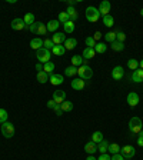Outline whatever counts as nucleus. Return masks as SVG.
Returning <instances> with one entry per match:
<instances>
[{
	"label": "nucleus",
	"mask_w": 143,
	"mask_h": 160,
	"mask_svg": "<svg viewBox=\"0 0 143 160\" xmlns=\"http://www.w3.org/2000/svg\"><path fill=\"white\" fill-rule=\"evenodd\" d=\"M56 102H54V100H53V99H52V100H49V102H47V107H49V109H54V106H56Z\"/></svg>",
	"instance_id": "49530a36"
},
{
	"label": "nucleus",
	"mask_w": 143,
	"mask_h": 160,
	"mask_svg": "<svg viewBox=\"0 0 143 160\" xmlns=\"http://www.w3.org/2000/svg\"><path fill=\"white\" fill-rule=\"evenodd\" d=\"M94 54H96V52H94V49H90V47H86L84 50H83V57L87 60H90L94 57Z\"/></svg>",
	"instance_id": "5701e85b"
},
{
	"label": "nucleus",
	"mask_w": 143,
	"mask_h": 160,
	"mask_svg": "<svg viewBox=\"0 0 143 160\" xmlns=\"http://www.w3.org/2000/svg\"><path fill=\"white\" fill-rule=\"evenodd\" d=\"M83 64V57L79 56V54H76V56L72 57V66L75 67H80Z\"/></svg>",
	"instance_id": "c85d7f7f"
},
{
	"label": "nucleus",
	"mask_w": 143,
	"mask_h": 160,
	"mask_svg": "<svg viewBox=\"0 0 143 160\" xmlns=\"http://www.w3.org/2000/svg\"><path fill=\"white\" fill-rule=\"evenodd\" d=\"M36 70H37V71H41V70H43V64H41V63H37V64H36Z\"/></svg>",
	"instance_id": "8fccbe9b"
},
{
	"label": "nucleus",
	"mask_w": 143,
	"mask_h": 160,
	"mask_svg": "<svg viewBox=\"0 0 143 160\" xmlns=\"http://www.w3.org/2000/svg\"><path fill=\"white\" fill-rule=\"evenodd\" d=\"M137 145H139L140 147H143V139L142 137H137Z\"/></svg>",
	"instance_id": "3c124183"
},
{
	"label": "nucleus",
	"mask_w": 143,
	"mask_h": 160,
	"mask_svg": "<svg viewBox=\"0 0 143 160\" xmlns=\"http://www.w3.org/2000/svg\"><path fill=\"white\" fill-rule=\"evenodd\" d=\"M60 107H62V110H63V113L64 112H72V110H73V103L69 102V100H64L63 103L60 104Z\"/></svg>",
	"instance_id": "7c9ffc66"
},
{
	"label": "nucleus",
	"mask_w": 143,
	"mask_h": 160,
	"mask_svg": "<svg viewBox=\"0 0 143 160\" xmlns=\"http://www.w3.org/2000/svg\"><path fill=\"white\" fill-rule=\"evenodd\" d=\"M106 49H107L106 43H102V41H99V43H96V46H94V52L99 53V54H103V53L106 52Z\"/></svg>",
	"instance_id": "bb28decb"
},
{
	"label": "nucleus",
	"mask_w": 143,
	"mask_h": 160,
	"mask_svg": "<svg viewBox=\"0 0 143 160\" xmlns=\"http://www.w3.org/2000/svg\"><path fill=\"white\" fill-rule=\"evenodd\" d=\"M110 160H124V157L122 156L120 153H117V154H113V156L110 157Z\"/></svg>",
	"instance_id": "a18cd8bd"
},
{
	"label": "nucleus",
	"mask_w": 143,
	"mask_h": 160,
	"mask_svg": "<svg viewBox=\"0 0 143 160\" xmlns=\"http://www.w3.org/2000/svg\"><path fill=\"white\" fill-rule=\"evenodd\" d=\"M86 160H98V159H96V157H94L93 154H89V156H87V159H86Z\"/></svg>",
	"instance_id": "603ef678"
},
{
	"label": "nucleus",
	"mask_w": 143,
	"mask_h": 160,
	"mask_svg": "<svg viewBox=\"0 0 143 160\" xmlns=\"http://www.w3.org/2000/svg\"><path fill=\"white\" fill-rule=\"evenodd\" d=\"M86 86V83H84V80L83 79H73L72 80V89L75 90H83V87Z\"/></svg>",
	"instance_id": "4468645a"
},
{
	"label": "nucleus",
	"mask_w": 143,
	"mask_h": 160,
	"mask_svg": "<svg viewBox=\"0 0 143 160\" xmlns=\"http://www.w3.org/2000/svg\"><path fill=\"white\" fill-rule=\"evenodd\" d=\"M110 47H112L115 52H122V50H124V43L115 40L113 43H110Z\"/></svg>",
	"instance_id": "b1692460"
},
{
	"label": "nucleus",
	"mask_w": 143,
	"mask_h": 160,
	"mask_svg": "<svg viewBox=\"0 0 143 160\" xmlns=\"http://www.w3.org/2000/svg\"><path fill=\"white\" fill-rule=\"evenodd\" d=\"M139 137H142V139H143V130H140V133H139Z\"/></svg>",
	"instance_id": "5fc2aeb1"
},
{
	"label": "nucleus",
	"mask_w": 143,
	"mask_h": 160,
	"mask_svg": "<svg viewBox=\"0 0 143 160\" xmlns=\"http://www.w3.org/2000/svg\"><path fill=\"white\" fill-rule=\"evenodd\" d=\"M36 57H37V62L39 63H47V62H50V57H52V52L50 50H47V49L41 47L39 49V50H36Z\"/></svg>",
	"instance_id": "f03ea898"
},
{
	"label": "nucleus",
	"mask_w": 143,
	"mask_h": 160,
	"mask_svg": "<svg viewBox=\"0 0 143 160\" xmlns=\"http://www.w3.org/2000/svg\"><path fill=\"white\" fill-rule=\"evenodd\" d=\"M86 46L90 49H94V46H96V40H94L92 36H89V37H86Z\"/></svg>",
	"instance_id": "79ce46f5"
},
{
	"label": "nucleus",
	"mask_w": 143,
	"mask_h": 160,
	"mask_svg": "<svg viewBox=\"0 0 143 160\" xmlns=\"http://www.w3.org/2000/svg\"><path fill=\"white\" fill-rule=\"evenodd\" d=\"M53 70H54V64L52 62H47V63L43 64V71H46L47 75H52Z\"/></svg>",
	"instance_id": "72a5a7b5"
},
{
	"label": "nucleus",
	"mask_w": 143,
	"mask_h": 160,
	"mask_svg": "<svg viewBox=\"0 0 143 160\" xmlns=\"http://www.w3.org/2000/svg\"><path fill=\"white\" fill-rule=\"evenodd\" d=\"M142 126H143V123L139 117H132L130 122H129V132L132 134H139L140 130H143Z\"/></svg>",
	"instance_id": "f257e3e1"
},
{
	"label": "nucleus",
	"mask_w": 143,
	"mask_h": 160,
	"mask_svg": "<svg viewBox=\"0 0 143 160\" xmlns=\"http://www.w3.org/2000/svg\"><path fill=\"white\" fill-rule=\"evenodd\" d=\"M128 67L129 69H132V70H136V69H139V62L136 59H129L128 60Z\"/></svg>",
	"instance_id": "e433bc0d"
},
{
	"label": "nucleus",
	"mask_w": 143,
	"mask_h": 160,
	"mask_svg": "<svg viewBox=\"0 0 143 160\" xmlns=\"http://www.w3.org/2000/svg\"><path fill=\"white\" fill-rule=\"evenodd\" d=\"M77 75H79V77L83 79V80H89V79L93 77V70H92L90 66L82 64L80 67H77Z\"/></svg>",
	"instance_id": "7ed1b4c3"
},
{
	"label": "nucleus",
	"mask_w": 143,
	"mask_h": 160,
	"mask_svg": "<svg viewBox=\"0 0 143 160\" xmlns=\"http://www.w3.org/2000/svg\"><path fill=\"white\" fill-rule=\"evenodd\" d=\"M59 26H60L59 20H50V22L46 24V27H47V32H52V33H56V30L59 29Z\"/></svg>",
	"instance_id": "6ab92c4d"
},
{
	"label": "nucleus",
	"mask_w": 143,
	"mask_h": 160,
	"mask_svg": "<svg viewBox=\"0 0 143 160\" xmlns=\"http://www.w3.org/2000/svg\"><path fill=\"white\" fill-rule=\"evenodd\" d=\"M66 13L69 15V19H70L72 22H76V20H77V17H79V13H77V10H76L75 7H67Z\"/></svg>",
	"instance_id": "412c9836"
},
{
	"label": "nucleus",
	"mask_w": 143,
	"mask_h": 160,
	"mask_svg": "<svg viewBox=\"0 0 143 160\" xmlns=\"http://www.w3.org/2000/svg\"><path fill=\"white\" fill-rule=\"evenodd\" d=\"M132 80L135 83H142L143 82V70L142 69H136V70H133Z\"/></svg>",
	"instance_id": "2eb2a0df"
},
{
	"label": "nucleus",
	"mask_w": 143,
	"mask_h": 160,
	"mask_svg": "<svg viewBox=\"0 0 143 160\" xmlns=\"http://www.w3.org/2000/svg\"><path fill=\"white\" fill-rule=\"evenodd\" d=\"M52 99L56 102L57 104H62L64 100H66V92H63V90H54Z\"/></svg>",
	"instance_id": "0eeeda50"
},
{
	"label": "nucleus",
	"mask_w": 143,
	"mask_h": 160,
	"mask_svg": "<svg viewBox=\"0 0 143 160\" xmlns=\"http://www.w3.org/2000/svg\"><path fill=\"white\" fill-rule=\"evenodd\" d=\"M64 75L67 76V77H73V76L77 75V67L75 66H69L64 69Z\"/></svg>",
	"instance_id": "a878e982"
},
{
	"label": "nucleus",
	"mask_w": 143,
	"mask_h": 160,
	"mask_svg": "<svg viewBox=\"0 0 143 160\" xmlns=\"http://www.w3.org/2000/svg\"><path fill=\"white\" fill-rule=\"evenodd\" d=\"M140 102V97L139 94L136 93V92H132V93H129L128 94V103L130 107H135V106H137Z\"/></svg>",
	"instance_id": "6e6552de"
},
{
	"label": "nucleus",
	"mask_w": 143,
	"mask_h": 160,
	"mask_svg": "<svg viewBox=\"0 0 143 160\" xmlns=\"http://www.w3.org/2000/svg\"><path fill=\"white\" fill-rule=\"evenodd\" d=\"M30 47L34 49V50H39V49H41V47H43V40H41V39H39V37H34L33 40L30 41Z\"/></svg>",
	"instance_id": "4be33fe9"
},
{
	"label": "nucleus",
	"mask_w": 143,
	"mask_h": 160,
	"mask_svg": "<svg viewBox=\"0 0 143 160\" xmlns=\"http://www.w3.org/2000/svg\"><path fill=\"white\" fill-rule=\"evenodd\" d=\"M103 139H105V137H103L102 132H94V133L92 134V141H94L96 145H99V143H100Z\"/></svg>",
	"instance_id": "2f4dec72"
},
{
	"label": "nucleus",
	"mask_w": 143,
	"mask_h": 160,
	"mask_svg": "<svg viewBox=\"0 0 143 160\" xmlns=\"http://www.w3.org/2000/svg\"><path fill=\"white\" fill-rule=\"evenodd\" d=\"M49 82L52 83L53 86H59L62 84V83L64 82V79L62 75H57V73H52V75L49 76Z\"/></svg>",
	"instance_id": "1a4fd4ad"
},
{
	"label": "nucleus",
	"mask_w": 143,
	"mask_h": 160,
	"mask_svg": "<svg viewBox=\"0 0 143 160\" xmlns=\"http://www.w3.org/2000/svg\"><path fill=\"white\" fill-rule=\"evenodd\" d=\"M57 20H59V23H63L64 24V23L69 22L70 19H69V15L66 13V11H60V13H59V19Z\"/></svg>",
	"instance_id": "4c0bfd02"
},
{
	"label": "nucleus",
	"mask_w": 143,
	"mask_h": 160,
	"mask_svg": "<svg viewBox=\"0 0 143 160\" xmlns=\"http://www.w3.org/2000/svg\"><path fill=\"white\" fill-rule=\"evenodd\" d=\"M23 22L26 23V26H32V24L36 22V20H34V15L33 13H27V15L23 17Z\"/></svg>",
	"instance_id": "c756f323"
},
{
	"label": "nucleus",
	"mask_w": 143,
	"mask_h": 160,
	"mask_svg": "<svg viewBox=\"0 0 143 160\" xmlns=\"http://www.w3.org/2000/svg\"><path fill=\"white\" fill-rule=\"evenodd\" d=\"M98 160H110V156L107 154V153H105V154H100Z\"/></svg>",
	"instance_id": "de8ad7c7"
},
{
	"label": "nucleus",
	"mask_w": 143,
	"mask_h": 160,
	"mask_svg": "<svg viewBox=\"0 0 143 160\" xmlns=\"http://www.w3.org/2000/svg\"><path fill=\"white\" fill-rule=\"evenodd\" d=\"M53 110H54V113H56L57 116H62V115H63V110H62L60 104H56V106H54V109H53Z\"/></svg>",
	"instance_id": "c03bdc74"
},
{
	"label": "nucleus",
	"mask_w": 143,
	"mask_h": 160,
	"mask_svg": "<svg viewBox=\"0 0 143 160\" xmlns=\"http://www.w3.org/2000/svg\"><path fill=\"white\" fill-rule=\"evenodd\" d=\"M7 117H9L7 112H6L4 109H0V124H3L4 122H7Z\"/></svg>",
	"instance_id": "a19ab883"
},
{
	"label": "nucleus",
	"mask_w": 143,
	"mask_h": 160,
	"mask_svg": "<svg viewBox=\"0 0 143 160\" xmlns=\"http://www.w3.org/2000/svg\"><path fill=\"white\" fill-rule=\"evenodd\" d=\"M105 39H106V41L113 43V41L116 40V32H109V33H106L105 34Z\"/></svg>",
	"instance_id": "ea45409f"
},
{
	"label": "nucleus",
	"mask_w": 143,
	"mask_h": 160,
	"mask_svg": "<svg viewBox=\"0 0 143 160\" xmlns=\"http://www.w3.org/2000/svg\"><path fill=\"white\" fill-rule=\"evenodd\" d=\"M63 27H64V33H73L75 32V22L69 20V22H66L63 24Z\"/></svg>",
	"instance_id": "cd10ccee"
},
{
	"label": "nucleus",
	"mask_w": 143,
	"mask_h": 160,
	"mask_svg": "<svg viewBox=\"0 0 143 160\" xmlns=\"http://www.w3.org/2000/svg\"><path fill=\"white\" fill-rule=\"evenodd\" d=\"M124 39H126V34H124L123 32H116V40L117 41H122V43H123Z\"/></svg>",
	"instance_id": "37998d69"
},
{
	"label": "nucleus",
	"mask_w": 143,
	"mask_h": 160,
	"mask_svg": "<svg viewBox=\"0 0 143 160\" xmlns=\"http://www.w3.org/2000/svg\"><path fill=\"white\" fill-rule=\"evenodd\" d=\"M110 11V3L107 2V0H105V2H102L100 3V6H99V13H100V16H107Z\"/></svg>",
	"instance_id": "ddd939ff"
},
{
	"label": "nucleus",
	"mask_w": 143,
	"mask_h": 160,
	"mask_svg": "<svg viewBox=\"0 0 143 160\" xmlns=\"http://www.w3.org/2000/svg\"><path fill=\"white\" fill-rule=\"evenodd\" d=\"M120 146L117 145V143H112V145L109 146V150H107V152H110L112 153V154H117V153H120Z\"/></svg>",
	"instance_id": "c9c22d12"
},
{
	"label": "nucleus",
	"mask_w": 143,
	"mask_h": 160,
	"mask_svg": "<svg viewBox=\"0 0 143 160\" xmlns=\"http://www.w3.org/2000/svg\"><path fill=\"white\" fill-rule=\"evenodd\" d=\"M63 46H64V49H66V50H73V49L77 46V40H76V39H73V37L66 39V40H64V43H63Z\"/></svg>",
	"instance_id": "a211bd4d"
},
{
	"label": "nucleus",
	"mask_w": 143,
	"mask_h": 160,
	"mask_svg": "<svg viewBox=\"0 0 143 160\" xmlns=\"http://www.w3.org/2000/svg\"><path fill=\"white\" fill-rule=\"evenodd\" d=\"M10 26H11V29L16 30V32H20V30H23L24 27H27L26 23L23 22V19H15L13 22H11Z\"/></svg>",
	"instance_id": "f8f14e48"
},
{
	"label": "nucleus",
	"mask_w": 143,
	"mask_h": 160,
	"mask_svg": "<svg viewBox=\"0 0 143 160\" xmlns=\"http://www.w3.org/2000/svg\"><path fill=\"white\" fill-rule=\"evenodd\" d=\"M140 16H143V9H142V10H140Z\"/></svg>",
	"instance_id": "6e6d98bb"
},
{
	"label": "nucleus",
	"mask_w": 143,
	"mask_h": 160,
	"mask_svg": "<svg viewBox=\"0 0 143 160\" xmlns=\"http://www.w3.org/2000/svg\"><path fill=\"white\" fill-rule=\"evenodd\" d=\"M86 19L92 23H96L99 19H100V13H99V9L96 7H87L86 9Z\"/></svg>",
	"instance_id": "20e7f679"
},
{
	"label": "nucleus",
	"mask_w": 143,
	"mask_h": 160,
	"mask_svg": "<svg viewBox=\"0 0 143 160\" xmlns=\"http://www.w3.org/2000/svg\"><path fill=\"white\" fill-rule=\"evenodd\" d=\"M103 24H105L106 27H112L113 24H115V19H113L110 15L105 16V17H103Z\"/></svg>",
	"instance_id": "f704fd0d"
},
{
	"label": "nucleus",
	"mask_w": 143,
	"mask_h": 160,
	"mask_svg": "<svg viewBox=\"0 0 143 160\" xmlns=\"http://www.w3.org/2000/svg\"><path fill=\"white\" fill-rule=\"evenodd\" d=\"M43 47L52 52V49L54 47V43L52 41V39H45V40H43Z\"/></svg>",
	"instance_id": "58836bf2"
},
{
	"label": "nucleus",
	"mask_w": 143,
	"mask_h": 160,
	"mask_svg": "<svg viewBox=\"0 0 143 160\" xmlns=\"http://www.w3.org/2000/svg\"><path fill=\"white\" fill-rule=\"evenodd\" d=\"M37 82L39 83H41V84H43V83H46V82H49V75H47V73H46V71H37Z\"/></svg>",
	"instance_id": "393cba45"
},
{
	"label": "nucleus",
	"mask_w": 143,
	"mask_h": 160,
	"mask_svg": "<svg viewBox=\"0 0 143 160\" xmlns=\"http://www.w3.org/2000/svg\"><path fill=\"white\" fill-rule=\"evenodd\" d=\"M135 153H136L135 152V147H133V146H129V145L120 149V154L124 157V159H129V160L135 156Z\"/></svg>",
	"instance_id": "423d86ee"
},
{
	"label": "nucleus",
	"mask_w": 143,
	"mask_h": 160,
	"mask_svg": "<svg viewBox=\"0 0 143 160\" xmlns=\"http://www.w3.org/2000/svg\"><path fill=\"white\" fill-rule=\"evenodd\" d=\"M123 76H124V69L122 66H116L112 70V77L115 80H120V79H123Z\"/></svg>",
	"instance_id": "9d476101"
},
{
	"label": "nucleus",
	"mask_w": 143,
	"mask_h": 160,
	"mask_svg": "<svg viewBox=\"0 0 143 160\" xmlns=\"http://www.w3.org/2000/svg\"><path fill=\"white\" fill-rule=\"evenodd\" d=\"M139 67H140V69H142V70H143V59L139 62Z\"/></svg>",
	"instance_id": "864d4df0"
},
{
	"label": "nucleus",
	"mask_w": 143,
	"mask_h": 160,
	"mask_svg": "<svg viewBox=\"0 0 143 160\" xmlns=\"http://www.w3.org/2000/svg\"><path fill=\"white\" fill-rule=\"evenodd\" d=\"M52 53L54 56H63L66 53V49H64L63 45H54V47L52 49Z\"/></svg>",
	"instance_id": "aec40b11"
},
{
	"label": "nucleus",
	"mask_w": 143,
	"mask_h": 160,
	"mask_svg": "<svg viewBox=\"0 0 143 160\" xmlns=\"http://www.w3.org/2000/svg\"><path fill=\"white\" fill-rule=\"evenodd\" d=\"M84 152H86L87 154H94V153L98 152V145H96L94 141H89V143L84 145Z\"/></svg>",
	"instance_id": "dca6fc26"
},
{
	"label": "nucleus",
	"mask_w": 143,
	"mask_h": 160,
	"mask_svg": "<svg viewBox=\"0 0 143 160\" xmlns=\"http://www.w3.org/2000/svg\"><path fill=\"white\" fill-rule=\"evenodd\" d=\"M102 36H103V34L100 33V32H96V33H94V36H93V39H94V40H100V39H102Z\"/></svg>",
	"instance_id": "09e8293b"
},
{
	"label": "nucleus",
	"mask_w": 143,
	"mask_h": 160,
	"mask_svg": "<svg viewBox=\"0 0 143 160\" xmlns=\"http://www.w3.org/2000/svg\"><path fill=\"white\" fill-rule=\"evenodd\" d=\"M64 40H66V34L60 33V32H56V33L52 36V41L54 45H63Z\"/></svg>",
	"instance_id": "9b49d317"
},
{
	"label": "nucleus",
	"mask_w": 143,
	"mask_h": 160,
	"mask_svg": "<svg viewBox=\"0 0 143 160\" xmlns=\"http://www.w3.org/2000/svg\"><path fill=\"white\" fill-rule=\"evenodd\" d=\"M36 34H40V36H45V34H47V27H46L45 23H40V22H39V24H37V32H36Z\"/></svg>",
	"instance_id": "473e14b6"
},
{
	"label": "nucleus",
	"mask_w": 143,
	"mask_h": 160,
	"mask_svg": "<svg viewBox=\"0 0 143 160\" xmlns=\"http://www.w3.org/2000/svg\"><path fill=\"white\" fill-rule=\"evenodd\" d=\"M0 130H2V133H3V136L6 139H10L15 136V126L9 122H4L2 124V127H0Z\"/></svg>",
	"instance_id": "39448f33"
},
{
	"label": "nucleus",
	"mask_w": 143,
	"mask_h": 160,
	"mask_svg": "<svg viewBox=\"0 0 143 160\" xmlns=\"http://www.w3.org/2000/svg\"><path fill=\"white\" fill-rule=\"evenodd\" d=\"M109 146H110L109 141L106 140V139H103L98 145V152H100V154H105V153H107V150H109Z\"/></svg>",
	"instance_id": "f3484780"
},
{
	"label": "nucleus",
	"mask_w": 143,
	"mask_h": 160,
	"mask_svg": "<svg viewBox=\"0 0 143 160\" xmlns=\"http://www.w3.org/2000/svg\"><path fill=\"white\" fill-rule=\"evenodd\" d=\"M124 160H129V159H124Z\"/></svg>",
	"instance_id": "4d7b16f0"
}]
</instances>
